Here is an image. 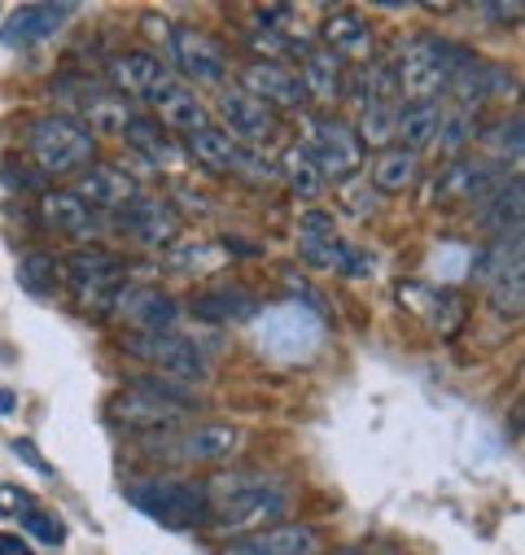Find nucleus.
I'll list each match as a JSON object with an SVG mask.
<instances>
[{"mask_svg": "<svg viewBox=\"0 0 525 555\" xmlns=\"http://www.w3.org/2000/svg\"><path fill=\"white\" fill-rule=\"evenodd\" d=\"M206 486V525L210 529H262V525H277V516H285V490L281 481L262 477V473H249V468H236V473H215L202 481Z\"/></svg>", "mask_w": 525, "mask_h": 555, "instance_id": "nucleus-1", "label": "nucleus"}, {"mask_svg": "<svg viewBox=\"0 0 525 555\" xmlns=\"http://www.w3.org/2000/svg\"><path fill=\"white\" fill-rule=\"evenodd\" d=\"M473 53L456 40H443V36H417L404 44L399 62L394 66V83H399V96L408 101H434L438 92H447V83L456 79V70L469 62Z\"/></svg>", "mask_w": 525, "mask_h": 555, "instance_id": "nucleus-2", "label": "nucleus"}, {"mask_svg": "<svg viewBox=\"0 0 525 555\" xmlns=\"http://www.w3.org/2000/svg\"><path fill=\"white\" fill-rule=\"evenodd\" d=\"M27 154L40 176H71L97 158V135L71 114H40L27 127Z\"/></svg>", "mask_w": 525, "mask_h": 555, "instance_id": "nucleus-3", "label": "nucleus"}, {"mask_svg": "<svg viewBox=\"0 0 525 555\" xmlns=\"http://www.w3.org/2000/svg\"><path fill=\"white\" fill-rule=\"evenodd\" d=\"M127 503L145 512L150 520L167 529H197L206 525V486L202 481H171V477H145L127 486Z\"/></svg>", "mask_w": 525, "mask_h": 555, "instance_id": "nucleus-4", "label": "nucleus"}, {"mask_svg": "<svg viewBox=\"0 0 525 555\" xmlns=\"http://www.w3.org/2000/svg\"><path fill=\"white\" fill-rule=\"evenodd\" d=\"M57 271L84 311H110L118 289H123L127 262L101 245H88V249H75L66 262H57Z\"/></svg>", "mask_w": 525, "mask_h": 555, "instance_id": "nucleus-5", "label": "nucleus"}, {"mask_svg": "<svg viewBox=\"0 0 525 555\" xmlns=\"http://www.w3.org/2000/svg\"><path fill=\"white\" fill-rule=\"evenodd\" d=\"M303 150L311 154V163L320 167L324 180L346 184L363 171V145H359L355 127L333 118V114H311L307 118V145Z\"/></svg>", "mask_w": 525, "mask_h": 555, "instance_id": "nucleus-6", "label": "nucleus"}, {"mask_svg": "<svg viewBox=\"0 0 525 555\" xmlns=\"http://www.w3.org/2000/svg\"><path fill=\"white\" fill-rule=\"evenodd\" d=\"M110 92H118L123 101H150L158 105L180 79L167 70V62H158V53H145V49H123L105 62V79H101Z\"/></svg>", "mask_w": 525, "mask_h": 555, "instance_id": "nucleus-7", "label": "nucleus"}, {"mask_svg": "<svg viewBox=\"0 0 525 555\" xmlns=\"http://www.w3.org/2000/svg\"><path fill=\"white\" fill-rule=\"evenodd\" d=\"M123 350L131 359L150 363V367H163V372L189 380V385L210 376V359H206V350L193 337H176V333H127L123 337Z\"/></svg>", "mask_w": 525, "mask_h": 555, "instance_id": "nucleus-8", "label": "nucleus"}, {"mask_svg": "<svg viewBox=\"0 0 525 555\" xmlns=\"http://www.w3.org/2000/svg\"><path fill=\"white\" fill-rule=\"evenodd\" d=\"M320 551V533L303 520H277L249 529L241 538H228L223 555H316Z\"/></svg>", "mask_w": 525, "mask_h": 555, "instance_id": "nucleus-9", "label": "nucleus"}, {"mask_svg": "<svg viewBox=\"0 0 525 555\" xmlns=\"http://www.w3.org/2000/svg\"><path fill=\"white\" fill-rule=\"evenodd\" d=\"M241 92H249L268 109H303L307 105V88H303L298 70L285 62H258V57L245 62L241 66Z\"/></svg>", "mask_w": 525, "mask_h": 555, "instance_id": "nucleus-10", "label": "nucleus"}, {"mask_svg": "<svg viewBox=\"0 0 525 555\" xmlns=\"http://www.w3.org/2000/svg\"><path fill=\"white\" fill-rule=\"evenodd\" d=\"M110 415H114L123 429H137V434H167L171 425L184 421L189 406H176V402H167V398H158V393H150V389H141V385H127V389L110 402Z\"/></svg>", "mask_w": 525, "mask_h": 555, "instance_id": "nucleus-11", "label": "nucleus"}, {"mask_svg": "<svg viewBox=\"0 0 525 555\" xmlns=\"http://www.w3.org/2000/svg\"><path fill=\"white\" fill-rule=\"evenodd\" d=\"M219 118H223V131L232 135L236 145H268L272 135L281 131V118H277V109H268L262 101H254L249 92H241V88H228L223 96H219Z\"/></svg>", "mask_w": 525, "mask_h": 555, "instance_id": "nucleus-12", "label": "nucleus"}, {"mask_svg": "<svg viewBox=\"0 0 525 555\" xmlns=\"http://www.w3.org/2000/svg\"><path fill=\"white\" fill-rule=\"evenodd\" d=\"M508 184V167L490 163V158H456L443 176H438V197L443 206H460V202H486L490 193H499Z\"/></svg>", "mask_w": 525, "mask_h": 555, "instance_id": "nucleus-13", "label": "nucleus"}, {"mask_svg": "<svg viewBox=\"0 0 525 555\" xmlns=\"http://www.w3.org/2000/svg\"><path fill=\"white\" fill-rule=\"evenodd\" d=\"M171 57H176V66L189 75V79H197V83H219L223 79V70H228V57H223V44L219 40H210L202 27H189V23H180V27H171Z\"/></svg>", "mask_w": 525, "mask_h": 555, "instance_id": "nucleus-14", "label": "nucleus"}, {"mask_svg": "<svg viewBox=\"0 0 525 555\" xmlns=\"http://www.w3.org/2000/svg\"><path fill=\"white\" fill-rule=\"evenodd\" d=\"M88 210H123V206H131L141 197V184L131 180L123 167H110V163H92L79 180H75V189H71Z\"/></svg>", "mask_w": 525, "mask_h": 555, "instance_id": "nucleus-15", "label": "nucleus"}, {"mask_svg": "<svg viewBox=\"0 0 525 555\" xmlns=\"http://www.w3.org/2000/svg\"><path fill=\"white\" fill-rule=\"evenodd\" d=\"M75 18V5H18L5 27H0V40H5L10 49H27V44H40V40H53L66 23Z\"/></svg>", "mask_w": 525, "mask_h": 555, "instance_id": "nucleus-16", "label": "nucleus"}, {"mask_svg": "<svg viewBox=\"0 0 525 555\" xmlns=\"http://www.w3.org/2000/svg\"><path fill=\"white\" fill-rule=\"evenodd\" d=\"M127 324H137V333H167L180 315V307L163 294V289H150V285H131V289H118L114 307Z\"/></svg>", "mask_w": 525, "mask_h": 555, "instance_id": "nucleus-17", "label": "nucleus"}, {"mask_svg": "<svg viewBox=\"0 0 525 555\" xmlns=\"http://www.w3.org/2000/svg\"><path fill=\"white\" fill-rule=\"evenodd\" d=\"M118 228H127L145 245H171L180 236V210L158 197H137L131 206L118 210Z\"/></svg>", "mask_w": 525, "mask_h": 555, "instance_id": "nucleus-18", "label": "nucleus"}, {"mask_svg": "<svg viewBox=\"0 0 525 555\" xmlns=\"http://www.w3.org/2000/svg\"><path fill=\"white\" fill-rule=\"evenodd\" d=\"M372 27H368V18H359L355 10H333L329 18H324V27H320V49H329L337 62L346 57V62H359V66H368L372 62Z\"/></svg>", "mask_w": 525, "mask_h": 555, "instance_id": "nucleus-19", "label": "nucleus"}, {"mask_svg": "<svg viewBox=\"0 0 525 555\" xmlns=\"http://www.w3.org/2000/svg\"><path fill=\"white\" fill-rule=\"evenodd\" d=\"M512 88V75L503 70V66H495V62H482V57H469L460 70H456V79L447 83V92L456 96V105L464 109V114H473L477 105H486L490 96H499V92H508Z\"/></svg>", "mask_w": 525, "mask_h": 555, "instance_id": "nucleus-20", "label": "nucleus"}, {"mask_svg": "<svg viewBox=\"0 0 525 555\" xmlns=\"http://www.w3.org/2000/svg\"><path fill=\"white\" fill-rule=\"evenodd\" d=\"M236 442H241L236 425H197L180 442L163 447V455L180 460V464H219V460H228L236 451Z\"/></svg>", "mask_w": 525, "mask_h": 555, "instance_id": "nucleus-21", "label": "nucleus"}, {"mask_svg": "<svg viewBox=\"0 0 525 555\" xmlns=\"http://www.w3.org/2000/svg\"><path fill=\"white\" fill-rule=\"evenodd\" d=\"M40 219L44 228L62 232V236H75V241H92L101 232L97 223V210H88L71 189H49L40 193Z\"/></svg>", "mask_w": 525, "mask_h": 555, "instance_id": "nucleus-22", "label": "nucleus"}, {"mask_svg": "<svg viewBox=\"0 0 525 555\" xmlns=\"http://www.w3.org/2000/svg\"><path fill=\"white\" fill-rule=\"evenodd\" d=\"M438 127H443L438 101H408V105H399V114H394V141H399V150L421 158V150H430L438 141Z\"/></svg>", "mask_w": 525, "mask_h": 555, "instance_id": "nucleus-23", "label": "nucleus"}, {"mask_svg": "<svg viewBox=\"0 0 525 555\" xmlns=\"http://www.w3.org/2000/svg\"><path fill=\"white\" fill-rule=\"evenodd\" d=\"M298 79H303V88H307V101H316V105H333V101H342V92H346V70H342V62H337L329 49H320V44H311V49L303 53Z\"/></svg>", "mask_w": 525, "mask_h": 555, "instance_id": "nucleus-24", "label": "nucleus"}, {"mask_svg": "<svg viewBox=\"0 0 525 555\" xmlns=\"http://www.w3.org/2000/svg\"><path fill=\"white\" fill-rule=\"evenodd\" d=\"M298 254H303V262H311V267H333V271H337L342 241H337V232H333V215L307 210V215L298 219Z\"/></svg>", "mask_w": 525, "mask_h": 555, "instance_id": "nucleus-25", "label": "nucleus"}, {"mask_svg": "<svg viewBox=\"0 0 525 555\" xmlns=\"http://www.w3.org/2000/svg\"><path fill=\"white\" fill-rule=\"evenodd\" d=\"M189 311H193L197 320H206V324H241V320H249V315L258 311V298H254L249 289L228 285V289H206V294H197V298L189 302Z\"/></svg>", "mask_w": 525, "mask_h": 555, "instance_id": "nucleus-26", "label": "nucleus"}, {"mask_svg": "<svg viewBox=\"0 0 525 555\" xmlns=\"http://www.w3.org/2000/svg\"><path fill=\"white\" fill-rule=\"evenodd\" d=\"M241 150H245V145H236L223 127H210V122L197 127V131L189 135V154H193L206 171H215V176H236V167H241Z\"/></svg>", "mask_w": 525, "mask_h": 555, "instance_id": "nucleus-27", "label": "nucleus"}, {"mask_svg": "<svg viewBox=\"0 0 525 555\" xmlns=\"http://www.w3.org/2000/svg\"><path fill=\"white\" fill-rule=\"evenodd\" d=\"M521 210H525V180L521 176H508V184L482 202V215L477 219L495 236H512V232H521Z\"/></svg>", "mask_w": 525, "mask_h": 555, "instance_id": "nucleus-28", "label": "nucleus"}, {"mask_svg": "<svg viewBox=\"0 0 525 555\" xmlns=\"http://www.w3.org/2000/svg\"><path fill=\"white\" fill-rule=\"evenodd\" d=\"M512 267H525V262H521V232H512V236H490L486 245H477L469 275H473L477 285H495L499 275H508Z\"/></svg>", "mask_w": 525, "mask_h": 555, "instance_id": "nucleus-29", "label": "nucleus"}, {"mask_svg": "<svg viewBox=\"0 0 525 555\" xmlns=\"http://www.w3.org/2000/svg\"><path fill=\"white\" fill-rule=\"evenodd\" d=\"M417 176H421V158H417V154H408V150H399V145L381 150V154H376V163H372V189H376V193H385V197L408 193V189L417 184Z\"/></svg>", "mask_w": 525, "mask_h": 555, "instance_id": "nucleus-30", "label": "nucleus"}, {"mask_svg": "<svg viewBox=\"0 0 525 555\" xmlns=\"http://www.w3.org/2000/svg\"><path fill=\"white\" fill-rule=\"evenodd\" d=\"M158 118H163V127H176V131L193 135L197 127H206V105H202L184 83H176V88L158 101Z\"/></svg>", "mask_w": 525, "mask_h": 555, "instance_id": "nucleus-31", "label": "nucleus"}, {"mask_svg": "<svg viewBox=\"0 0 525 555\" xmlns=\"http://www.w3.org/2000/svg\"><path fill=\"white\" fill-rule=\"evenodd\" d=\"M394 114H399V105H394V101H368V105H359V122H355L359 145L389 150V141H394Z\"/></svg>", "mask_w": 525, "mask_h": 555, "instance_id": "nucleus-32", "label": "nucleus"}, {"mask_svg": "<svg viewBox=\"0 0 525 555\" xmlns=\"http://www.w3.org/2000/svg\"><path fill=\"white\" fill-rule=\"evenodd\" d=\"M123 141L137 150L141 158H150V163H163V167L176 163V150H171V141H167V131H163L154 118H131V122L123 127Z\"/></svg>", "mask_w": 525, "mask_h": 555, "instance_id": "nucleus-33", "label": "nucleus"}, {"mask_svg": "<svg viewBox=\"0 0 525 555\" xmlns=\"http://www.w3.org/2000/svg\"><path fill=\"white\" fill-rule=\"evenodd\" d=\"M277 167H281V180L294 189V197H303V202H316V197H320L324 176H320V167L311 163V154H307L303 145L285 150V158H281Z\"/></svg>", "mask_w": 525, "mask_h": 555, "instance_id": "nucleus-34", "label": "nucleus"}, {"mask_svg": "<svg viewBox=\"0 0 525 555\" xmlns=\"http://www.w3.org/2000/svg\"><path fill=\"white\" fill-rule=\"evenodd\" d=\"M18 285L31 294V298H49L57 289V258L49 249H27L18 258Z\"/></svg>", "mask_w": 525, "mask_h": 555, "instance_id": "nucleus-35", "label": "nucleus"}, {"mask_svg": "<svg viewBox=\"0 0 525 555\" xmlns=\"http://www.w3.org/2000/svg\"><path fill=\"white\" fill-rule=\"evenodd\" d=\"M425 315H430V324H434V333L438 337H460V328H464V320H469V307H464V298L456 294V289H438V294H425Z\"/></svg>", "mask_w": 525, "mask_h": 555, "instance_id": "nucleus-36", "label": "nucleus"}, {"mask_svg": "<svg viewBox=\"0 0 525 555\" xmlns=\"http://www.w3.org/2000/svg\"><path fill=\"white\" fill-rule=\"evenodd\" d=\"M477 141L495 154L490 163H499V167H503L508 158L516 163V158H521V114H512V118H503V122H495V127L477 131Z\"/></svg>", "mask_w": 525, "mask_h": 555, "instance_id": "nucleus-37", "label": "nucleus"}, {"mask_svg": "<svg viewBox=\"0 0 525 555\" xmlns=\"http://www.w3.org/2000/svg\"><path fill=\"white\" fill-rule=\"evenodd\" d=\"M486 294H490V307H495L499 315L516 320L521 307H525V267H512L508 275H499L495 285H486Z\"/></svg>", "mask_w": 525, "mask_h": 555, "instance_id": "nucleus-38", "label": "nucleus"}, {"mask_svg": "<svg viewBox=\"0 0 525 555\" xmlns=\"http://www.w3.org/2000/svg\"><path fill=\"white\" fill-rule=\"evenodd\" d=\"M473 135H477V118L473 114H464V109H456L451 118L443 114V127H438V141L434 145H443V150H460V145H469L473 141Z\"/></svg>", "mask_w": 525, "mask_h": 555, "instance_id": "nucleus-39", "label": "nucleus"}, {"mask_svg": "<svg viewBox=\"0 0 525 555\" xmlns=\"http://www.w3.org/2000/svg\"><path fill=\"white\" fill-rule=\"evenodd\" d=\"M36 507H40V503H36L31 490H23V486H14V481H0V516L23 520V516H31Z\"/></svg>", "mask_w": 525, "mask_h": 555, "instance_id": "nucleus-40", "label": "nucleus"}, {"mask_svg": "<svg viewBox=\"0 0 525 555\" xmlns=\"http://www.w3.org/2000/svg\"><path fill=\"white\" fill-rule=\"evenodd\" d=\"M23 529H27V533H36V538H40V542H49V546L66 542V525H62L53 512H44V507H36L31 516H23Z\"/></svg>", "mask_w": 525, "mask_h": 555, "instance_id": "nucleus-41", "label": "nucleus"}, {"mask_svg": "<svg viewBox=\"0 0 525 555\" xmlns=\"http://www.w3.org/2000/svg\"><path fill=\"white\" fill-rule=\"evenodd\" d=\"M337 271L350 275V281H363V275H372V258H368L363 249H355V245H342V254H337Z\"/></svg>", "mask_w": 525, "mask_h": 555, "instance_id": "nucleus-42", "label": "nucleus"}, {"mask_svg": "<svg viewBox=\"0 0 525 555\" xmlns=\"http://www.w3.org/2000/svg\"><path fill=\"white\" fill-rule=\"evenodd\" d=\"M215 254H219L215 245H202V241H197L193 249H176L167 262H171V267H197V271H206V262H210Z\"/></svg>", "mask_w": 525, "mask_h": 555, "instance_id": "nucleus-43", "label": "nucleus"}, {"mask_svg": "<svg viewBox=\"0 0 525 555\" xmlns=\"http://www.w3.org/2000/svg\"><path fill=\"white\" fill-rule=\"evenodd\" d=\"M10 451H14V455H18L23 464H31L36 473H44V477H53V464H49V460H44V455L36 451V442H31V438H14V442H10Z\"/></svg>", "mask_w": 525, "mask_h": 555, "instance_id": "nucleus-44", "label": "nucleus"}, {"mask_svg": "<svg viewBox=\"0 0 525 555\" xmlns=\"http://www.w3.org/2000/svg\"><path fill=\"white\" fill-rule=\"evenodd\" d=\"M0 184H5V189H40L44 184V176L40 171H14V163H5V167H0Z\"/></svg>", "mask_w": 525, "mask_h": 555, "instance_id": "nucleus-45", "label": "nucleus"}, {"mask_svg": "<svg viewBox=\"0 0 525 555\" xmlns=\"http://www.w3.org/2000/svg\"><path fill=\"white\" fill-rule=\"evenodd\" d=\"M477 14L482 18H490V23H521V5H477Z\"/></svg>", "mask_w": 525, "mask_h": 555, "instance_id": "nucleus-46", "label": "nucleus"}, {"mask_svg": "<svg viewBox=\"0 0 525 555\" xmlns=\"http://www.w3.org/2000/svg\"><path fill=\"white\" fill-rule=\"evenodd\" d=\"M0 555H31V542L18 533H0Z\"/></svg>", "mask_w": 525, "mask_h": 555, "instance_id": "nucleus-47", "label": "nucleus"}, {"mask_svg": "<svg viewBox=\"0 0 525 555\" xmlns=\"http://www.w3.org/2000/svg\"><path fill=\"white\" fill-rule=\"evenodd\" d=\"M219 249H232V254H262V245H249V241H236V236H223Z\"/></svg>", "mask_w": 525, "mask_h": 555, "instance_id": "nucleus-48", "label": "nucleus"}, {"mask_svg": "<svg viewBox=\"0 0 525 555\" xmlns=\"http://www.w3.org/2000/svg\"><path fill=\"white\" fill-rule=\"evenodd\" d=\"M333 555H385V551H376V546H342Z\"/></svg>", "mask_w": 525, "mask_h": 555, "instance_id": "nucleus-49", "label": "nucleus"}, {"mask_svg": "<svg viewBox=\"0 0 525 555\" xmlns=\"http://www.w3.org/2000/svg\"><path fill=\"white\" fill-rule=\"evenodd\" d=\"M10 411H14V393L0 389V415H10Z\"/></svg>", "mask_w": 525, "mask_h": 555, "instance_id": "nucleus-50", "label": "nucleus"}]
</instances>
